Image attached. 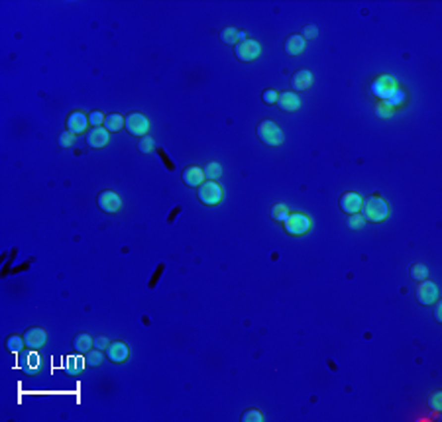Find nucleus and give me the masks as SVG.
<instances>
[{
	"mask_svg": "<svg viewBox=\"0 0 442 422\" xmlns=\"http://www.w3.org/2000/svg\"><path fill=\"white\" fill-rule=\"evenodd\" d=\"M364 212V220H370V222H384L387 216H389V207L382 197H370L362 203V209Z\"/></svg>",
	"mask_w": 442,
	"mask_h": 422,
	"instance_id": "nucleus-1",
	"label": "nucleus"
},
{
	"mask_svg": "<svg viewBox=\"0 0 442 422\" xmlns=\"http://www.w3.org/2000/svg\"><path fill=\"white\" fill-rule=\"evenodd\" d=\"M197 197H199V201H201L203 205H207V207H215V205H219L222 199H224V191H222V187L217 183V181H207V183H203V185L199 187Z\"/></svg>",
	"mask_w": 442,
	"mask_h": 422,
	"instance_id": "nucleus-2",
	"label": "nucleus"
},
{
	"mask_svg": "<svg viewBox=\"0 0 442 422\" xmlns=\"http://www.w3.org/2000/svg\"><path fill=\"white\" fill-rule=\"evenodd\" d=\"M285 224V232L291 236H303L311 230V218L303 212H289Z\"/></svg>",
	"mask_w": 442,
	"mask_h": 422,
	"instance_id": "nucleus-3",
	"label": "nucleus"
},
{
	"mask_svg": "<svg viewBox=\"0 0 442 422\" xmlns=\"http://www.w3.org/2000/svg\"><path fill=\"white\" fill-rule=\"evenodd\" d=\"M258 136L260 140L266 144V146H279L283 142V132L281 128L277 126L276 122L272 120H264L260 126H258Z\"/></svg>",
	"mask_w": 442,
	"mask_h": 422,
	"instance_id": "nucleus-4",
	"label": "nucleus"
},
{
	"mask_svg": "<svg viewBox=\"0 0 442 422\" xmlns=\"http://www.w3.org/2000/svg\"><path fill=\"white\" fill-rule=\"evenodd\" d=\"M124 126H126V130H128L132 136L142 138V136H148V130H150V120H148L144 114H140V112H132V114H128V116H126Z\"/></svg>",
	"mask_w": 442,
	"mask_h": 422,
	"instance_id": "nucleus-5",
	"label": "nucleus"
},
{
	"mask_svg": "<svg viewBox=\"0 0 442 422\" xmlns=\"http://www.w3.org/2000/svg\"><path fill=\"white\" fill-rule=\"evenodd\" d=\"M234 53H236V57H238L240 61H254V59L260 57L262 48H260V44H258L256 40H244V42L236 44Z\"/></svg>",
	"mask_w": 442,
	"mask_h": 422,
	"instance_id": "nucleus-6",
	"label": "nucleus"
},
{
	"mask_svg": "<svg viewBox=\"0 0 442 422\" xmlns=\"http://www.w3.org/2000/svg\"><path fill=\"white\" fill-rule=\"evenodd\" d=\"M417 299L421 305H433L439 299V289L433 281H423L417 287Z\"/></svg>",
	"mask_w": 442,
	"mask_h": 422,
	"instance_id": "nucleus-7",
	"label": "nucleus"
},
{
	"mask_svg": "<svg viewBox=\"0 0 442 422\" xmlns=\"http://www.w3.org/2000/svg\"><path fill=\"white\" fill-rule=\"evenodd\" d=\"M46 342H48V332H46L44 328L34 326V328H30V330L24 334V344H26L30 350H38V348H42Z\"/></svg>",
	"mask_w": 442,
	"mask_h": 422,
	"instance_id": "nucleus-8",
	"label": "nucleus"
},
{
	"mask_svg": "<svg viewBox=\"0 0 442 422\" xmlns=\"http://www.w3.org/2000/svg\"><path fill=\"white\" fill-rule=\"evenodd\" d=\"M397 91V85H395V81L391 79V77H380L374 85H372V93L376 95V97H380V99H389L393 93Z\"/></svg>",
	"mask_w": 442,
	"mask_h": 422,
	"instance_id": "nucleus-9",
	"label": "nucleus"
},
{
	"mask_svg": "<svg viewBox=\"0 0 442 422\" xmlns=\"http://www.w3.org/2000/svg\"><path fill=\"white\" fill-rule=\"evenodd\" d=\"M362 203H364V199H362V195H358V193H344V195L340 197V209H342V212H346L348 216L360 212Z\"/></svg>",
	"mask_w": 442,
	"mask_h": 422,
	"instance_id": "nucleus-10",
	"label": "nucleus"
},
{
	"mask_svg": "<svg viewBox=\"0 0 442 422\" xmlns=\"http://www.w3.org/2000/svg\"><path fill=\"white\" fill-rule=\"evenodd\" d=\"M97 203H99L101 211L109 212V214H112V212H118L120 205H122V203H120V197H118L114 191H103V193L99 195Z\"/></svg>",
	"mask_w": 442,
	"mask_h": 422,
	"instance_id": "nucleus-11",
	"label": "nucleus"
},
{
	"mask_svg": "<svg viewBox=\"0 0 442 422\" xmlns=\"http://www.w3.org/2000/svg\"><path fill=\"white\" fill-rule=\"evenodd\" d=\"M107 358L114 364H122L130 358V348L124 342H112L107 348Z\"/></svg>",
	"mask_w": 442,
	"mask_h": 422,
	"instance_id": "nucleus-12",
	"label": "nucleus"
},
{
	"mask_svg": "<svg viewBox=\"0 0 442 422\" xmlns=\"http://www.w3.org/2000/svg\"><path fill=\"white\" fill-rule=\"evenodd\" d=\"M87 144H89V148H93V150H101V148H105V146L109 144V130H107V128H101V126L93 128V130L87 134Z\"/></svg>",
	"mask_w": 442,
	"mask_h": 422,
	"instance_id": "nucleus-13",
	"label": "nucleus"
},
{
	"mask_svg": "<svg viewBox=\"0 0 442 422\" xmlns=\"http://www.w3.org/2000/svg\"><path fill=\"white\" fill-rule=\"evenodd\" d=\"M87 126H89V118L83 114V112H73V114H69V118H67V128H69V132L75 136V134H83L85 130H87Z\"/></svg>",
	"mask_w": 442,
	"mask_h": 422,
	"instance_id": "nucleus-14",
	"label": "nucleus"
},
{
	"mask_svg": "<svg viewBox=\"0 0 442 422\" xmlns=\"http://www.w3.org/2000/svg\"><path fill=\"white\" fill-rule=\"evenodd\" d=\"M183 183H185L187 187H201V185L205 183V173H203V169H201V167H195V165L187 167V169L183 171Z\"/></svg>",
	"mask_w": 442,
	"mask_h": 422,
	"instance_id": "nucleus-15",
	"label": "nucleus"
},
{
	"mask_svg": "<svg viewBox=\"0 0 442 422\" xmlns=\"http://www.w3.org/2000/svg\"><path fill=\"white\" fill-rule=\"evenodd\" d=\"M283 112H295V110H299L301 108V99L295 95V93H281L279 97H277V103H276Z\"/></svg>",
	"mask_w": 442,
	"mask_h": 422,
	"instance_id": "nucleus-16",
	"label": "nucleus"
},
{
	"mask_svg": "<svg viewBox=\"0 0 442 422\" xmlns=\"http://www.w3.org/2000/svg\"><path fill=\"white\" fill-rule=\"evenodd\" d=\"M305 44H307V42L303 40L301 34L289 36V38L285 40V53L291 55V57H297V55H301V53L305 52Z\"/></svg>",
	"mask_w": 442,
	"mask_h": 422,
	"instance_id": "nucleus-17",
	"label": "nucleus"
},
{
	"mask_svg": "<svg viewBox=\"0 0 442 422\" xmlns=\"http://www.w3.org/2000/svg\"><path fill=\"white\" fill-rule=\"evenodd\" d=\"M311 83H313V75H311V71H307V69L297 71V73L293 75V79H291V85H293L295 91H307V89L311 87Z\"/></svg>",
	"mask_w": 442,
	"mask_h": 422,
	"instance_id": "nucleus-18",
	"label": "nucleus"
},
{
	"mask_svg": "<svg viewBox=\"0 0 442 422\" xmlns=\"http://www.w3.org/2000/svg\"><path fill=\"white\" fill-rule=\"evenodd\" d=\"M91 346H93V338H91L89 334H85V332L77 334L75 340H73V348H75L79 354H87V352L91 350Z\"/></svg>",
	"mask_w": 442,
	"mask_h": 422,
	"instance_id": "nucleus-19",
	"label": "nucleus"
},
{
	"mask_svg": "<svg viewBox=\"0 0 442 422\" xmlns=\"http://www.w3.org/2000/svg\"><path fill=\"white\" fill-rule=\"evenodd\" d=\"M124 122H126V118L114 112V114H109V116L105 118V128H107L109 132H118V130H122Z\"/></svg>",
	"mask_w": 442,
	"mask_h": 422,
	"instance_id": "nucleus-20",
	"label": "nucleus"
},
{
	"mask_svg": "<svg viewBox=\"0 0 442 422\" xmlns=\"http://www.w3.org/2000/svg\"><path fill=\"white\" fill-rule=\"evenodd\" d=\"M203 173H205V177H207L209 181H217V179L222 175V167L219 165V163L213 161V163H209V165L203 169Z\"/></svg>",
	"mask_w": 442,
	"mask_h": 422,
	"instance_id": "nucleus-21",
	"label": "nucleus"
},
{
	"mask_svg": "<svg viewBox=\"0 0 442 422\" xmlns=\"http://www.w3.org/2000/svg\"><path fill=\"white\" fill-rule=\"evenodd\" d=\"M409 273H411V277L413 279H417V281H423V279H427V275H429V269H427V265L423 264H415L409 267Z\"/></svg>",
	"mask_w": 442,
	"mask_h": 422,
	"instance_id": "nucleus-22",
	"label": "nucleus"
},
{
	"mask_svg": "<svg viewBox=\"0 0 442 422\" xmlns=\"http://www.w3.org/2000/svg\"><path fill=\"white\" fill-rule=\"evenodd\" d=\"M83 360L81 358H67V362H65V369L69 371V373H73V375H77V373H81L83 371Z\"/></svg>",
	"mask_w": 442,
	"mask_h": 422,
	"instance_id": "nucleus-23",
	"label": "nucleus"
},
{
	"mask_svg": "<svg viewBox=\"0 0 442 422\" xmlns=\"http://www.w3.org/2000/svg\"><path fill=\"white\" fill-rule=\"evenodd\" d=\"M221 38L224 44H236V40H238V38H244V34L236 32L234 28H226V30H222L221 32Z\"/></svg>",
	"mask_w": 442,
	"mask_h": 422,
	"instance_id": "nucleus-24",
	"label": "nucleus"
},
{
	"mask_svg": "<svg viewBox=\"0 0 442 422\" xmlns=\"http://www.w3.org/2000/svg\"><path fill=\"white\" fill-rule=\"evenodd\" d=\"M138 148H140V152H142V154H152V152L156 150V144H154V140H152L150 136H142V138H140Z\"/></svg>",
	"mask_w": 442,
	"mask_h": 422,
	"instance_id": "nucleus-25",
	"label": "nucleus"
},
{
	"mask_svg": "<svg viewBox=\"0 0 442 422\" xmlns=\"http://www.w3.org/2000/svg\"><path fill=\"white\" fill-rule=\"evenodd\" d=\"M287 216H289V211H287L285 205H276V207L272 209V218L277 220V222H285Z\"/></svg>",
	"mask_w": 442,
	"mask_h": 422,
	"instance_id": "nucleus-26",
	"label": "nucleus"
},
{
	"mask_svg": "<svg viewBox=\"0 0 442 422\" xmlns=\"http://www.w3.org/2000/svg\"><path fill=\"white\" fill-rule=\"evenodd\" d=\"M364 224H366V220H364V216L362 214H350L348 216V228H352V230H360V228H364Z\"/></svg>",
	"mask_w": 442,
	"mask_h": 422,
	"instance_id": "nucleus-27",
	"label": "nucleus"
},
{
	"mask_svg": "<svg viewBox=\"0 0 442 422\" xmlns=\"http://www.w3.org/2000/svg\"><path fill=\"white\" fill-rule=\"evenodd\" d=\"M242 421L244 422H262L264 421V415H262L260 411H256V409H250V411H246V413L242 415Z\"/></svg>",
	"mask_w": 442,
	"mask_h": 422,
	"instance_id": "nucleus-28",
	"label": "nucleus"
},
{
	"mask_svg": "<svg viewBox=\"0 0 442 422\" xmlns=\"http://www.w3.org/2000/svg\"><path fill=\"white\" fill-rule=\"evenodd\" d=\"M22 338H24V336H22ZM22 338H20V336H10V340H8V350L14 352V354H18V352L22 350V344H24Z\"/></svg>",
	"mask_w": 442,
	"mask_h": 422,
	"instance_id": "nucleus-29",
	"label": "nucleus"
},
{
	"mask_svg": "<svg viewBox=\"0 0 442 422\" xmlns=\"http://www.w3.org/2000/svg\"><path fill=\"white\" fill-rule=\"evenodd\" d=\"M87 362H89V366H99V364L103 362V354H101V350L87 352Z\"/></svg>",
	"mask_w": 442,
	"mask_h": 422,
	"instance_id": "nucleus-30",
	"label": "nucleus"
},
{
	"mask_svg": "<svg viewBox=\"0 0 442 422\" xmlns=\"http://www.w3.org/2000/svg\"><path fill=\"white\" fill-rule=\"evenodd\" d=\"M441 399H442V393H441V391H437V393H433V395H431V401H429L431 409H433V411H437V413H439V411L442 409Z\"/></svg>",
	"mask_w": 442,
	"mask_h": 422,
	"instance_id": "nucleus-31",
	"label": "nucleus"
},
{
	"mask_svg": "<svg viewBox=\"0 0 442 422\" xmlns=\"http://www.w3.org/2000/svg\"><path fill=\"white\" fill-rule=\"evenodd\" d=\"M105 118H107V116H105V114H103V112H99V110H95V112H93V114H91V116H89V124H93V126H95V128H97V126H101V124H105Z\"/></svg>",
	"mask_w": 442,
	"mask_h": 422,
	"instance_id": "nucleus-32",
	"label": "nucleus"
},
{
	"mask_svg": "<svg viewBox=\"0 0 442 422\" xmlns=\"http://www.w3.org/2000/svg\"><path fill=\"white\" fill-rule=\"evenodd\" d=\"M73 140H75V136H73L71 132H63V134L59 136V146H61V148H71V146H73Z\"/></svg>",
	"mask_w": 442,
	"mask_h": 422,
	"instance_id": "nucleus-33",
	"label": "nucleus"
},
{
	"mask_svg": "<svg viewBox=\"0 0 442 422\" xmlns=\"http://www.w3.org/2000/svg\"><path fill=\"white\" fill-rule=\"evenodd\" d=\"M317 34H319V30L315 28V26H305V30H303V40L307 42V40H315L317 38Z\"/></svg>",
	"mask_w": 442,
	"mask_h": 422,
	"instance_id": "nucleus-34",
	"label": "nucleus"
},
{
	"mask_svg": "<svg viewBox=\"0 0 442 422\" xmlns=\"http://www.w3.org/2000/svg\"><path fill=\"white\" fill-rule=\"evenodd\" d=\"M376 112H378L380 118H391V114H393V110L386 105H378L376 106Z\"/></svg>",
	"mask_w": 442,
	"mask_h": 422,
	"instance_id": "nucleus-35",
	"label": "nucleus"
},
{
	"mask_svg": "<svg viewBox=\"0 0 442 422\" xmlns=\"http://www.w3.org/2000/svg\"><path fill=\"white\" fill-rule=\"evenodd\" d=\"M277 97H279V95H277L276 91H264V103H266V105H276Z\"/></svg>",
	"mask_w": 442,
	"mask_h": 422,
	"instance_id": "nucleus-36",
	"label": "nucleus"
},
{
	"mask_svg": "<svg viewBox=\"0 0 442 422\" xmlns=\"http://www.w3.org/2000/svg\"><path fill=\"white\" fill-rule=\"evenodd\" d=\"M95 346H97V350H105V348H109V338L99 336V338L95 340Z\"/></svg>",
	"mask_w": 442,
	"mask_h": 422,
	"instance_id": "nucleus-37",
	"label": "nucleus"
},
{
	"mask_svg": "<svg viewBox=\"0 0 442 422\" xmlns=\"http://www.w3.org/2000/svg\"><path fill=\"white\" fill-rule=\"evenodd\" d=\"M28 366H30V369L28 371H38V358H36V356H30V358H28Z\"/></svg>",
	"mask_w": 442,
	"mask_h": 422,
	"instance_id": "nucleus-38",
	"label": "nucleus"
},
{
	"mask_svg": "<svg viewBox=\"0 0 442 422\" xmlns=\"http://www.w3.org/2000/svg\"><path fill=\"white\" fill-rule=\"evenodd\" d=\"M441 307H442V305H437V311H435V316H437L439 322H441Z\"/></svg>",
	"mask_w": 442,
	"mask_h": 422,
	"instance_id": "nucleus-39",
	"label": "nucleus"
}]
</instances>
